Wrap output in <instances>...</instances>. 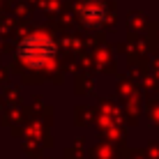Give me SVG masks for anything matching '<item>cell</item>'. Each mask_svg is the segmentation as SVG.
<instances>
[{"label":"cell","instance_id":"obj_1","mask_svg":"<svg viewBox=\"0 0 159 159\" xmlns=\"http://www.w3.org/2000/svg\"><path fill=\"white\" fill-rule=\"evenodd\" d=\"M56 56V44L46 32H30L19 44V58L28 67H44Z\"/></svg>","mask_w":159,"mask_h":159}]
</instances>
